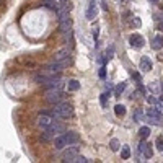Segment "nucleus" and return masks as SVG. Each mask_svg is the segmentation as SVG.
<instances>
[{
  "label": "nucleus",
  "mask_w": 163,
  "mask_h": 163,
  "mask_svg": "<svg viewBox=\"0 0 163 163\" xmlns=\"http://www.w3.org/2000/svg\"><path fill=\"white\" fill-rule=\"evenodd\" d=\"M46 100L51 104H57L64 100V93L61 90H48V95H46Z\"/></svg>",
  "instance_id": "obj_1"
},
{
  "label": "nucleus",
  "mask_w": 163,
  "mask_h": 163,
  "mask_svg": "<svg viewBox=\"0 0 163 163\" xmlns=\"http://www.w3.org/2000/svg\"><path fill=\"white\" fill-rule=\"evenodd\" d=\"M44 131H48L52 137H57L59 134L65 132V126H64V124H61L59 121H54V122H52V124L48 127V129H44Z\"/></svg>",
  "instance_id": "obj_2"
},
{
  "label": "nucleus",
  "mask_w": 163,
  "mask_h": 163,
  "mask_svg": "<svg viewBox=\"0 0 163 163\" xmlns=\"http://www.w3.org/2000/svg\"><path fill=\"white\" fill-rule=\"evenodd\" d=\"M64 86V82L61 78H57L56 75L54 77H51L48 82H44V88L46 90H61Z\"/></svg>",
  "instance_id": "obj_3"
},
{
  "label": "nucleus",
  "mask_w": 163,
  "mask_h": 163,
  "mask_svg": "<svg viewBox=\"0 0 163 163\" xmlns=\"http://www.w3.org/2000/svg\"><path fill=\"white\" fill-rule=\"evenodd\" d=\"M69 64V59L67 61H52L49 65H48V70L56 73V72H62V69H65V65Z\"/></svg>",
  "instance_id": "obj_4"
},
{
  "label": "nucleus",
  "mask_w": 163,
  "mask_h": 163,
  "mask_svg": "<svg viewBox=\"0 0 163 163\" xmlns=\"http://www.w3.org/2000/svg\"><path fill=\"white\" fill-rule=\"evenodd\" d=\"M54 121H56V119L51 118L49 114H43V113H41L39 118H38V126L41 127V129H48V127H49Z\"/></svg>",
  "instance_id": "obj_5"
},
{
  "label": "nucleus",
  "mask_w": 163,
  "mask_h": 163,
  "mask_svg": "<svg viewBox=\"0 0 163 163\" xmlns=\"http://www.w3.org/2000/svg\"><path fill=\"white\" fill-rule=\"evenodd\" d=\"M77 153H78V147H70V148H67L65 152L62 153V160L64 161H73L75 157H77Z\"/></svg>",
  "instance_id": "obj_6"
},
{
  "label": "nucleus",
  "mask_w": 163,
  "mask_h": 163,
  "mask_svg": "<svg viewBox=\"0 0 163 163\" xmlns=\"http://www.w3.org/2000/svg\"><path fill=\"white\" fill-rule=\"evenodd\" d=\"M61 33L64 34V36H67V34L72 33V20L70 18L61 20Z\"/></svg>",
  "instance_id": "obj_7"
},
{
  "label": "nucleus",
  "mask_w": 163,
  "mask_h": 163,
  "mask_svg": "<svg viewBox=\"0 0 163 163\" xmlns=\"http://www.w3.org/2000/svg\"><path fill=\"white\" fill-rule=\"evenodd\" d=\"M129 43H131V46L132 48H136V49H140V48H144V38L140 36V34H132V36L129 38Z\"/></svg>",
  "instance_id": "obj_8"
},
{
  "label": "nucleus",
  "mask_w": 163,
  "mask_h": 163,
  "mask_svg": "<svg viewBox=\"0 0 163 163\" xmlns=\"http://www.w3.org/2000/svg\"><path fill=\"white\" fill-rule=\"evenodd\" d=\"M139 150H140V153H144L145 158H152L153 152H152V148H150V145H148L147 142H145V139H142V142H140V147H139Z\"/></svg>",
  "instance_id": "obj_9"
},
{
  "label": "nucleus",
  "mask_w": 163,
  "mask_h": 163,
  "mask_svg": "<svg viewBox=\"0 0 163 163\" xmlns=\"http://www.w3.org/2000/svg\"><path fill=\"white\" fill-rule=\"evenodd\" d=\"M64 137L67 140V145H75L80 142V136L77 132H67V134H64Z\"/></svg>",
  "instance_id": "obj_10"
},
{
  "label": "nucleus",
  "mask_w": 163,
  "mask_h": 163,
  "mask_svg": "<svg viewBox=\"0 0 163 163\" xmlns=\"http://www.w3.org/2000/svg\"><path fill=\"white\" fill-rule=\"evenodd\" d=\"M139 67H140L142 72H150L153 65H152V61H150L147 56H144L142 59H140V64H139Z\"/></svg>",
  "instance_id": "obj_11"
},
{
  "label": "nucleus",
  "mask_w": 163,
  "mask_h": 163,
  "mask_svg": "<svg viewBox=\"0 0 163 163\" xmlns=\"http://www.w3.org/2000/svg\"><path fill=\"white\" fill-rule=\"evenodd\" d=\"M69 56H70V49L69 48H64L61 51H57L54 54V61H67Z\"/></svg>",
  "instance_id": "obj_12"
},
{
  "label": "nucleus",
  "mask_w": 163,
  "mask_h": 163,
  "mask_svg": "<svg viewBox=\"0 0 163 163\" xmlns=\"http://www.w3.org/2000/svg\"><path fill=\"white\" fill-rule=\"evenodd\" d=\"M85 16H86V20H95V16H96V2L95 0H91V3H90L88 10H86Z\"/></svg>",
  "instance_id": "obj_13"
},
{
  "label": "nucleus",
  "mask_w": 163,
  "mask_h": 163,
  "mask_svg": "<svg viewBox=\"0 0 163 163\" xmlns=\"http://www.w3.org/2000/svg\"><path fill=\"white\" fill-rule=\"evenodd\" d=\"M54 145H56V150H62L64 147H67V140L64 136H57L56 140H54Z\"/></svg>",
  "instance_id": "obj_14"
},
{
  "label": "nucleus",
  "mask_w": 163,
  "mask_h": 163,
  "mask_svg": "<svg viewBox=\"0 0 163 163\" xmlns=\"http://www.w3.org/2000/svg\"><path fill=\"white\" fill-rule=\"evenodd\" d=\"M161 48H163V36H155L152 41V49L160 51Z\"/></svg>",
  "instance_id": "obj_15"
},
{
  "label": "nucleus",
  "mask_w": 163,
  "mask_h": 163,
  "mask_svg": "<svg viewBox=\"0 0 163 163\" xmlns=\"http://www.w3.org/2000/svg\"><path fill=\"white\" fill-rule=\"evenodd\" d=\"M67 88H69V91H77L80 88V82L78 80H69Z\"/></svg>",
  "instance_id": "obj_16"
},
{
  "label": "nucleus",
  "mask_w": 163,
  "mask_h": 163,
  "mask_svg": "<svg viewBox=\"0 0 163 163\" xmlns=\"http://www.w3.org/2000/svg\"><path fill=\"white\" fill-rule=\"evenodd\" d=\"M114 113H116L118 118H122V116L126 114V106H124V104H116V106H114Z\"/></svg>",
  "instance_id": "obj_17"
},
{
  "label": "nucleus",
  "mask_w": 163,
  "mask_h": 163,
  "mask_svg": "<svg viewBox=\"0 0 163 163\" xmlns=\"http://www.w3.org/2000/svg\"><path fill=\"white\" fill-rule=\"evenodd\" d=\"M139 136H140V139H147L150 136V127L148 126H142L140 129H139Z\"/></svg>",
  "instance_id": "obj_18"
},
{
  "label": "nucleus",
  "mask_w": 163,
  "mask_h": 163,
  "mask_svg": "<svg viewBox=\"0 0 163 163\" xmlns=\"http://www.w3.org/2000/svg\"><path fill=\"white\" fill-rule=\"evenodd\" d=\"M121 157H122L124 160H127V158L131 157V148L127 147V145H124V147H122V150H121Z\"/></svg>",
  "instance_id": "obj_19"
},
{
  "label": "nucleus",
  "mask_w": 163,
  "mask_h": 163,
  "mask_svg": "<svg viewBox=\"0 0 163 163\" xmlns=\"http://www.w3.org/2000/svg\"><path fill=\"white\" fill-rule=\"evenodd\" d=\"M124 90H126V83H119V85L114 88V96H119Z\"/></svg>",
  "instance_id": "obj_20"
},
{
  "label": "nucleus",
  "mask_w": 163,
  "mask_h": 163,
  "mask_svg": "<svg viewBox=\"0 0 163 163\" xmlns=\"http://www.w3.org/2000/svg\"><path fill=\"white\" fill-rule=\"evenodd\" d=\"M51 139H52V136H51V134H49L48 131H44L43 134H41L39 140H43V142H49V140H51Z\"/></svg>",
  "instance_id": "obj_21"
},
{
  "label": "nucleus",
  "mask_w": 163,
  "mask_h": 163,
  "mask_svg": "<svg viewBox=\"0 0 163 163\" xmlns=\"http://www.w3.org/2000/svg\"><path fill=\"white\" fill-rule=\"evenodd\" d=\"M108 100H109V93H103L101 95V106L108 108Z\"/></svg>",
  "instance_id": "obj_22"
},
{
  "label": "nucleus",
  "mask_w": 163,
  "mask_h": 163,
  "mask_svg": "<svg viewBox=\"0 0 163 163\" xmlns=\"http://www.w3.org/2000/svg\"><path fill=\"white\" fill-rule=\"evenodd\" d=\"M109 147H111V150H119V140L118 139H111V142H109Z\"/></svg>",
  "instance_id": "obj_23"
},
{
  "label": "nucleus",
  "mask_w": 163,
  "mask_h": 163,
  "mask_svg": "<svg viewBox=\"0 0 163 163\" xmlns=\"http://www.w3.org/2000/svg\"><path fill=\"white\" fill-rule=\"evenodd\" d=\"M147 118L150 124H161V118H153V116H147Z\"/></svg>",
  "instance_id": "obj_24"
},
{
  "label": "nucleus",
  "mask_w": 163,
  "mask_h": 163,
  "mask_svg": "<svg viewBox=\"0 0 163 163\" xmlns=\"http://www.w3.org/2000/svg\"><path fill=\"white\" fill-rule=\"evenodd\" d=\"M155 145H157V148H158L160 152H163V137H158V139H157Z\"/></svg>",
  "instance_id": "obj_25"
},
{
  "label": "nucleus",
  "mask_w": 163,
  "mask_h": 163,
  "mask_svg": "<svg viewBox=\"0 0 163 163\" xmlns=\"http://www.w3.org/2000/svg\"><path fill=\"white\" fill-rule=\"evenodd\" d=\"M113 52H114V49H113V48H109V51H106V56H104V62L111 61V57H113Z\"/></svg>",
  "instance_id": "obj_26"
},
{
  "label": "nucleus",
  "mask_w": 163,
  "mask_h": 163,
  "mask_svg": "<svg viewBox=\"0 0 163 163\" xmlns=\"http://www.w3.org/2000/svg\"><path fill=\"white\" fill-rule=\"evenodd\" d=\"M73 161H75V163H86L88 160H86L85 157H78V155H77V157H75V160H73Z\"/></svg>",
  "instance_id": "obj_27"
},
{
  "label": "nucleus",
  "mask_w": 163,
  "mask_h": 163,
  "mask_svg": "<svg viewBox=\"0 0 163 163\" xmlns=\"http://www.w3.org/2000/svg\"><path fill=\"white\" fill-rule=\"evenodd\" d=\"M100 78H103V80L106 78V69H104V65L100 69Z\"/></svg>",
  "instance_id": "obj_28"
},
{
  "label": "nucleus",
  "mask_w": 163,
  "mask_h": 163,
  "mask_svg": "<svg viewBox=\"0 0 163 163\" xmlns=\"http://www.w3.org/2000/svg\"><path fill=\"white\" fill-rule=\"evenodd\" d=\"M98 33H100V31H98V28H93V38H95V41L98 39Z\"/></svg>",
  "instance_id": "obj_29"
},
{
  "label": "nucleus",
  "mask_w": 163,
  "mask_h": 163,
  "mask_svg": "<svg viewBox=\"0 0 163 163\" xmlns=\"http://www.w3.org/2000/svg\"><path fill=\"white\" fill-rule=\"evenodd\" d=\"M140 116H142V113H140V111H136V114H134V119L137 121L139 118H140Z\"/></svg>",
  "instance_id": "obj_30"
},
{
  "label": "nucleus",
  "mask_w": 163,
  "mask_h": 163,
  "mask_svg": "<svg viewBox=\"0 0 163 163\" xmlns=\"http://www.w3.org/2000/svg\"><path fill=\"white\" fill-rule=\"evenodd\" d=\"M147 100H148V103H157V100H155V98H153V96H148V98H147Z\"/></svg>",
  "instance_id": "obj_31"
},
{
  "label": "nucleus",
  "mask_w": 163,
  "mask_h": 163,
  "mask_svg": "<svg viewBox=\"0 0 163 163\" xmlns=\"http://www.w3.org/2000/svg\"><path fill=\"white\" fill-rule=\"evenodd\" d=\"M132 78H136V80H140V75H139V73H132Z\"/></svg>",
  "instance_id": "obj_32"
},
{
  "label": "nucleus",
  "mask_w": 163,
  "mask_h": 163,
  "mask_svg": "<svg viewBox=\"0 0 163 163\" xmlns=\"http://www.w3.org/2000/svg\"><path fill=\"white\" fill-rule=\"evenodd\" d=\"M134 23H136V26H140V20H139V18L134 20Z\"/></svg>",
  "instance_id": "obj_33"
},
{
  "label": "nucleus",
  "mask_w": 163,
  "mask_h": 163,
  "mask_svg": "<svg viewBox=\"0 0 163 163\" xmlns=\"http://www.w3.org/2000/svg\"><path fill=\"white\" fill-rule=\"evenodd\" d=\"M158 30H160V31H163V21H160V23H158Z\"/></svg>",
  "instance_id": "obj_34"
},
{
  "label": "nucleus",
  "mask_w": 163,
  "mask_h": 163,
  "mask_svg": "<svg viewBox=\"0 0 163 163\" xmlns=\"http://www.w3.org/2000/svg\"><path fill=\"white\" fill-rule=\"evenodd\" d=\"M160 0H150V3H158Z\"/></svg>",
  "instance_id": "obj_35"
}]
</instances>
